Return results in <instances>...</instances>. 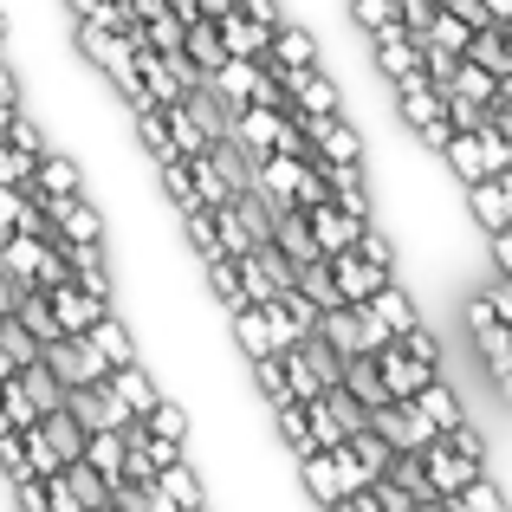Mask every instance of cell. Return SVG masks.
<instances>
[{
	"label": "cell",
	"instance_id": "cell-1",
	"mask_svg": "<svg viewBox=\"0 0 512 512\" xmlns=\"http://www.w3.org/2000/svg\"><path fill=\"white\" fill-rule=\"evenodd\" d=\"M234 279H240V292L260 305V299H273V292H286V286H292V260L273 247V240H260V247L234 253Z\"/></svg>",
	"mask_w": 512,
	"mask_h": 512
},
{
	"label": "cell",
	"instance_id": "cell-2",
	"mask_svg": "<svg viewBox=\"0 0 512 512\" xmlns=\"http://www.w3.org/2000/svg\"><path fill=\"white\" fill-rule=\"evenodd\" d=\"M363 39H370V65H376V78H383V85H396L402 72H422V39H415L402 20L376 26V33H363Z\"/></svg>",
	"mask_w": 512,
	"mask_h": 512
},
{
	"label": "cell",
	"instance_id": "cell-3",
	"mask_svg": "<svg viewBox=\"0 0 512 512\" xmlns=\"http://www.w3.org/2000/svg\"><path fill=\"white\" fill-rule=\"evenodd\" d=\"M461 214L480 234L512 227V175H474V182H461Z\"/></svg>",
	"mask_w": 512,
	"mask_h": 512
},
{
	"label": "cell",
	"instance_id": "cell-4",
	"mask_svg": "<svg viewBox=\"0 0 512 512\" xmlns=\"http://www.w3.org/2000/svg\"><path fill=\"white\" fill-rule=\"evenodd\" d=\"M65 409H72V422L85 428V435H91V428H124V422H130L124 396H117L104 376H91V383H72V389H65Z\"/></svg>",
	"mask_w": 512,
	"mask_h": 512
},
{
	"label": "cell",
	"instance_id": "cell-5",
	"mask_svg": "<svg viewBox=\"0 0 512 512\" xmlns=\"http://www.w3.org/2000/svg\"><path fill=\"white\" fill-rule=\"evenodd\" d=\"M260 65H325V33H318L312 20H279L273 33H266V52Z\"/></svg>",
	"mask_w": 512,
	"mask_h": 512
},
{
	"label": "cell",
	"instance_id": "cell-6",
	"mask_svg": "<svg viewBox=\"0 0 512 512\" xmlns=\"http://www.w3.org/2000/svg\"><path fill=\"white\" fill-rule=\"evenodd\" d=\"M409 402H415V409L428 415V428H435V435H448V428H461L467 415H474V409H467V396H461V389H454V383H448V376H441V370L428 376V383L415 389Z\"/></svg>",
	"mask_w": 512,
	"mask_h": 512
},
{
	"label": "cell",
	"instance_id": "cell-7",
	"mask_svg": "<svg viewBox=\"0 0 512 512\" xmlns=\"http://www.w3.org/2000/svg\"><path fill=\"white\" fill-rule=\"evenodd\" d=\"M325 273H331V286H338V299H344V305H363V299H370V292L389 279V273H376V266L363 260L357 247H344V253H325Z\"/></svg>",
	"mask_w": 512,
	"mask_h": 512
},
{
	"label": "cell",
	"instance_id": "cell-8",
	"mask_svg": "<svg viewBox=\"0 0 512 512\" xmlns=\"http://www.w3.org/2000/svg\"><path fill=\"white\" fill-rule=\"evenodd\" d=\"M292 461H299V493H305V506L338 512L344 487H338V467H331V454H325V448H305V454H292Z\"/></svg>",
	"mask_w": 512,
	"mask_h": 512
},
{
	"label": "cell",
	"instance_id": "cell-9",
	"mask_svg": "<svg viewBox=\"0 0 512 512\" xmlns=\"http://www.w3.org/2000/svg\"><path fill=\"white\" fill-rule=\"evenodd\" d=\"M156 487L169 493L175 512H201V506L214 500V487H208V474H201V461H188V454H182V461H169L163 474H156Z\"/></svg>",
	"mask_w": 512,
	"mask_h": 512
},
{
	"label": "cell",
	"instance_id": "cell-10",
	"mask_svg": "<svg viewBox=\"0 0 512 512\" xmlns=\"http://www.w3.org/2000/svg\"><path fill=\"white\" fill-rule=\"evenodd\" d=\"M39 292H46V305H52V325H59L65 338H72V331H85V325H91L98 312H111L104 299H91V292H78L72 279H59V286H39Z\"/></svg>",
	"mask_w": 512,
	"mask_h": 512
},
{
	"label": "cell",
	"instance_id": "cell-11",
	"mask_svg": "<svg viewBox=\"0 0 512 512\" xmlns=\"http://www.w3.org/2000/svg\"><path fill=\"white\" fill-rule=\"evenodd\" d=\"M305 227H312L318 253H344V247H357V234H363V221H357V214H344L338 201H318V208H305Z\"/></svg>",
	"mask_w": 512,
	"mask_h": 512
},
{
	"label": "cell",
	"instance_id": "cell-12",
	"mask_svg": "<svg viewBox=\"0 0 512 512\" xmlns=\"http://www.w3.org/2000/svg\"><path fill=\"white\" fill-rule=\"evenodd\" d=\"M104 383H111L117 396H124V409H130V415H143L156 396H163V376L150 370V357H130V363H117V370L104 376Z\"/></svg>",
	"mask_w": 512,
	"mask_h": 512
},
{
	"label": "cell",
	"instance_id": "cell-13",
	"mask_svg": "<svg viewBox=\"0 0 512 512\" xmlns=\"http://www.w3.org/2000/svg\"><path fill=\"white\" fill-rule=\"evenodd\" d=\"M461 59H474L480 72H493V78H512V26H474L467 33V46H461Z\"/></svg>",
	"mask_w": 512,
	"mask_h": 512
},
{
	"label": "cell",
	"instance_id": "cell-14",
	"mask_svg": "<svg viewBox=\"0 0 512 512\" xmlns=\"http://www.w3.org/2000/svg\"><path fill=\"white\" fill-rule=\"evenodd\" d=\"M214 33H221V52H227V59H260V52H266V33H273V26H260L253 13L227 7L221 20H214Z\"/></svg>",
	"mask_w": 512,
	"mask_h": 512
},
{
	"label": "cell",
	"instance_id": "cell-15",
	"mask_svg": "<svg viewBox=\"0 0 512 512\" xmlns=\"http://www.w3.org/2000/svg\"><path fill=\"white\" fill-rule=\"evenodd\" d=\"M59 480H65V493H72V506H78V512H111V487H104V480L91 474L85 461H65V467H59Z\"/></svg>",
	"mask_w": 512,
	"mask_h": 512
},
{
	"label": "cell",
	"instance_id": "cell-16",
	"mask_svg": "<svg viewBox=\"0 0 512 512\" xmlns=\"http://www.w3.org/2000/svg\"><path fill=\"white\" fill-rule=\"evenodd\" d=\"M39 260H46V240H39V234H0V266H7L20 286H33Z\"/></svg>",
	"mask_w": 512,
	"mask_h": 512
},
{
	"label": "cell",
	"instance_id": "cell-17",
	"mask_svg": "<svg viewBox=\"0 0 512 512\" xmlns=\"http://www.w3.org/2000/svg\"><path fill=\"white\" fill-rule=\"evenodd\" d=\"M182 52H188V59L201 65V72H214V65L227 59V52H221V33H214V20H208V13H195V20H182Z\"/></svg>",
	"mask_w": 512,
	"mask_h": 512
},
{
	"label": "cell",
	"instance_id": "cell-18",
	"mask_svg": "<svg viewBox=\"0 0 512 512\" xmlns=\"http://www.w3.org/2000/svg\"><path fill=\"white\" fill-rule=\"evenodd\" d=\"M13 376H20V389H26V402H33V409L39 415H46V409H59V402H65V383H59V376H52L46 370V363H20V370H13Z\"/></svg>",
	"mask_w": 512,
	"mask_h": 512
},
{
	"label": "cell",
	"instance_id": "cell-19",
	"mask_svg": "<svg viewBox=\"0 0 512 512\" xmlns=\"http://www.w3.org/2000/svg\"><path fill=\"white\" fill-rule=\"evenodd\" d=\"M13 318H20V325L33 331L39 344L59 338V325H52V305H46V292H39V286H20V299H13Z\"/></svg>",
	"mask_w": 512,
	"mask_h": 512
},
{
	"label": "cell",
	"instance_id": "cell-20",
	"mask_svg": "<svg viewBox=\"0 0 512 512\" xmlns=\"http://www.w3.org/2000/svg\"><path fill=\"white\" fill-rule=\"evenodd\" d=\"M305 428H312V448H338L344 441V422L325 396H305Z\"/></svg>",
	"mask_w": 512,
	"mask_h": 512
},
{
	"label": "cell",
	"instance_id": "cell-21",
	"mask_svg": "<svg viewBox=\"0 0 512 512\" xmlns=\"http://www.w3.org/2000/svg\"><path fill=\"white\" fill-rule=\"evenodd\" d=\"M0 350H7L13 370H20V363H33V357H39V338H33V331H26L13 312H0Z\"/></svg>",
	"mask_w": 512,
	"mask_h": 512
},
{
	"label": "cell",
	"instance_id": "cell-22",
	"mask_svg": "<svg viewBox=\"0 0 512 512\" xmlns=\"http://www.w3.org/2000/svg\"><path fill=\"white\" fill-rule=\"evenodd\" d=\"M0 415H7V428H26V422H39V409L26 402L20 376H0Z\"/></svg>",
	"mask_w": 512,
	"mask_h": 512
},
{
	"label": "cell",
	"instance_id": "cell-23",
	"mask_svg": "<svg viewBox=\"0 0 512 512\" xmlns=\"http://www.w3.org/2000/svg\"><path fill=\"white\" fill-rule=\"evenodd\" d=\"M0 182H13V188H26V182H33V156H26V150H13L7 137H0Z\"/></svg>",
	"mask_w": 512,
	"mask_h": 512
},
{
	"label": "cell",
	"instance_id": "cell-24",
	"mask_svg": "<svg viewBox=\"0 0 512 512\" xmlns=\"http://www.w3.org/2000/svg\"><path fill=\"white\" fill-rule=\"evenodd\" d=\"M20 208H26V188L0 182V234H13V221H20Z\"/></svg>",
	"mask_w": 512,
	"mask_h": 512
},
{
	"label": "cell",
	"instance_id": "cell-25",
	"mask_svg": "<svg viewBox=\"0 0 512 512\" xmlns=\"http://www.w3.org/2000/svg\"><path fill=\"white\" fill-rule=\"evenodd\" d=\"M0 104H7V111H13V104H26V85H20V72H13L7 52H0Z\"/></svg>",
	"mask_w": 512,
	"mask_h": 512
},
{
	"label": "cell",
	"instance_id": "cell-26",
	"mask_svg": "<svg viewBox=\"0 0 512 512\" xmlns=\"http://www.w3.org/2000/svg\"><path fill=\"white\" fill-rule=\"evenodd\" d=\"M0 124H7V104H0Z\"/></svg>",
	"mask_w": 512,
	"mask_h": 512
}]
</instances>
